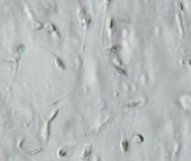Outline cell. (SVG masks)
Wrapping results in <instances>:
<instances>
[{
    "mask_svg": "<svg viewBox=\"0 0 191 161\" xmlns=\"http://www.w3.org/2000/svg\"><path fill=\"white\" fill-rule=\"evenodd\" d=\"M122 149L124 152H127L129 150V143L127 141H122Z\"/></svg>",
    "mask_w": 191,
    "mask_h": 161,
    "instance_id": "cell-1",
    "label": "cell"
},
{
    "mask_svg": "<svg viewBox=\"0 0 191 161\" xmlns=\"http://www.w3.org/2000/svg\"><path fill=\"white\" fill-rule=\"evenodd\" d=\"M56 64H57V65H58V66L60 67L61 69H64V68H65V66H64V63H63V62H62L61 59L58 58V57L56 58Z\"/></svg>",
    "mask_w": 191,
    "mask_h": 161,
    "instance_id": "cell-2",
    "label": "cell"
},
{
    "mask_svg": "<svg viewBox=\"0 0 191 161\" xmlns=\"http://www.w3.org/2000/svg\"><path fill=\"white\" fill-rule=\"evenodd\" d=\"M115 69L117 70V71H118V72H120V73H122V74H126V72H124V71H123V70H121V69H119V67H117V66H115Z\"/></svg>",
    "mask_w": 191,
    "mask_h": 161,
    "instance_id": "cell-3",
    "label": "cell"
}]
</instances>
